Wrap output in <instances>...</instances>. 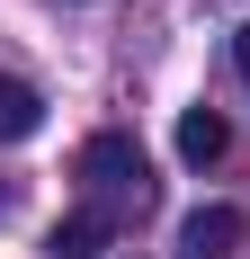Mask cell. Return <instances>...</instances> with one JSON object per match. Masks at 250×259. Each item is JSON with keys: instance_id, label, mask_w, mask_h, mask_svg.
Instances as JSON below:
<instances>
[{"instance_id": "cell-1", "label": "cell", "mask_w": 250, "mask_h": 259, "mask_svg": "<svg viewBox=\"0 0 250 259\" xmlns=\"http://www.w3.org/2000/svg\"><path fill=\"white\" fill-rule=\"evenodd\" d=\"M80 188H90V214H107V224H116V214H143L152 206V161H143V143H134V134H90V143H80Z\"/></svg>"}, {"instance_id": "cell-2", "label": "cell", "mask_w": 250, "mask_h": 259, "mask_svg": "<svg viewBox=\"0 0 250 259\" xmlns=\"http://www.w3.org/2000/svg\"><path fill=\"white\" fill-rule=\"evenodd\" d=\"M241 233H250V224H241V206H197L188 224H179V250H188V259H224Z\"/></svg>"}, {"instance_id": "cell-3", "label": "cell", "mask_w": 250, "mask_h": 259, "mask_svg": "<svg viewBox=\"0 0 250 259\" xmlns=\"http://www.w3.org/2000/svg\"><path fill=\"white\" fill-rule=\"evenodd\" d=\"M224 152H232V125L215 107H188V116H179V161H188V170H215Z\"/></svg>"}, {"instance_id": "cell-4", "label": "cell", "mask_w": 250, "mask_h": 259, "mask_svg": "<svg viewBox=\"0 0 250 259\" xmlns=\"http://www.w3.org/2000/svg\"><path fill=\"white\" fill-rule=\"evenodd\" d=\"M107 233H116V224L80 206V214H63V224L45 233V259H99V241H107Z\"/></svg>"}, {"instance_id": "cell-5", "label": "cell", "mask_w": 250, "mask_h": 259, "mask_svg": "<svg viewBox=\"0 0 250 259\" xmlns=\"http://www.w3.org/2000/svg\"><path fill=\"white\" fill-rule=\"evenodd\" d=\"M36 125H45V99L27 80H0V143H27Z\"/></svg>"}, {"instance_id": "cell-6", "label": "cell", "mask_w": 250, "mask_h": 259, "mask_svg": "<svg viewBox=\"0 0 250 259\" xmlns=\"http://www.w3.org/2000/svg\"><path fill=\"white\" fill-rule=\"evenodd\" d=\"M232 63H241V80H250V27H241V36H232Z\"/></svg>"}]
</instances>
